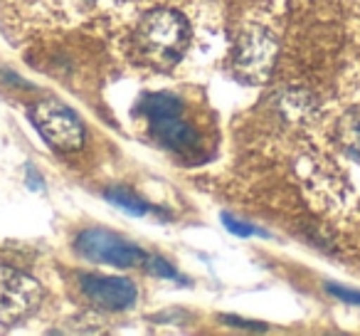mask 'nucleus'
I'll use <instances>...</instances> for the list:
<instances>
[{
    "instance_id": "6",
    "label": "nucleus",
    "mask_w": 360,
    "mask_h": 336,
    "mask_svg": "<svg viewBox=\"0 0 360 336\" xmlns=\"http://www.w3.org/2000/svg\"><path fill=\"white\" fill-rule=\"evenodd\" d=\"M150 131H153L155 141L160 146L170 151H178V154H186L198 146V134L191 124L186 121L183 114H170L160 116V119H150Z\"/></svg>"
},
{
    "instance_id": "7",
    "label": "nucleus",
    "mask_w": 360,
    "mask_h": 336,
    "mask_svg": "<svg viewBox=\"0 0 360 336\" xmlns=\"http://www.w3.org/2000/svg\"><path fill=\"white\" fill-rule=\"evenodd\" d=\"M271 55H274V45L264 32H250L242 37L240 47H237V67L252 77H262L269 70Z\"/></svg>"
},
{
    "instance_id": "1",
    "label": "nucleus",
    "mask_w": 360,
    "mask_h": 336,
    "mask_svg": "<svg viewBox=\"0 0 360 336\" xmlns=\"http://www.w3.org/2000/svg\"><path fill=\"white\" fill-rule=\"evenodd\" d=\"M191 42V25L186 15L173 8L146 13L134 32L136 55L150 70H170L186 55Z\"/></svg>"
},
{
    "instance_id": "3",
    "label": "nucleus",
    "mask_w": 360,
    "mask_h": 336,
    "mask_svg": "<svg viewBox=\"0 0 360 336\" xmlns=\"http://www.w3.org/2000/svg\"><path fill=\"white\" fill-rule=\"evenodd\" d=\"M42 285L13 267H0V324L15 326L35 314L42 304Z\"/></svg>"
},
{
    "instance_id": "2",
    "label": "nucleus",
    "mask_w": 360,
    "mask_h": 336,
    "mask_svg": "<svg viewBox=\"0 0 360 336\" xmlns=\"http://www.w3.org/2000/svg\"><path fill=\"white\" fill-rule=\"evenodd\" d=\"M30 119L42 139L55 151L70 154L84 144V124L65 101L52 99V97L35 101L30 106Z\"/></svg>"
},
{
    "instance_id": "9",
    "label": "nucleus",
    "mask_w": 360,
    "mask_h": 336,
    "mask_svg": "<svg viewBox=\"0 0 360 336\" xmlns=\"http://www.w3.org/2000/svg\"><path fill=\"white\" fill-rule=\"evenodd\" d=\"M143 270H148L150 275H155V277H163V280L186 282V277L180 275V272L175 270V267L170 265L168 260H163V257H160V255H150V252H148V257H146V265H143Z\"/></svg>"
},
{
    "instance_id": "5",
    "label": "nucleus",
    "mask_w": 360,
    "mask_h": 336,
    "mask_svg": "<svg viewBox=\"0 0 360 336\" xmlns=\"http://www.w3.org/2000/svg\"><path fill=\"white\" fill-rule=\"evenodd\" d=\"M79 290L91 304L106 311H126L139 301V290L126 277L84 272L79 275Z\"/></svg>"
},
{
    "instance_id": "10",
    "label": "nucleus",
    "mask_w": 360,
    "mask_h": 336,
    "mask_svg": "<svg viewBox=\"0 0 360 336\" xmlns=\"http://www.w3.org/2000/svg\"><path fill=\"white\" fill-rule=\"evenodd\" d=\"M222 223H225V228L232 232V235H240V237H252V235H262L259 230H257L255 225H247V223L237 220V218H232L230 213H222Z\"/></svg>"
},
{
    "instance_id": "11",
    "label": "nucleus",
    "mask_w": 360,
    "mask_h": 336,
    "mask_svg": "<svg viewBox=\"0 0 360 336\" xmlns=\"http://www.w3.org/2000/svg\"><path fill=\"white\" fill-rule=\"evenodd\" d=\"M328 292L333 297H338V299H343L345 304H355L360 306V292H353V290H340V287L335 285H328Z\"/></svg>"
},
{
    "instance_id": "8",
    "label": "nucleus",
    "mask_w": 360,
    "mask_h": 336,
    "mask_svg": "<svg viewBox=\"0 0 360 336\" xmlns=\"http://www.w3.org/2000/svg\"><path fill=\"white\" fill-rule=\"evenodd\" d=\"M104 198L111 203V206L121 208V211H126L129 216H146V213H150V206L143 201V198H139L134 191H129V188H109V191L104 193Z\"/></svg>"
},
{
    "instance_id": "4",
    "label": "nucleus",
    "mask_w": 360,
    "mask_h": 336,
    "mask_svg": "<svg viewBox=\"0 0 360 336\" xmlns=\"http://www.w3.org/2000/svg\"><path fill=\"white\" fill-rule=\"evenodd\" d=\"M75 247L79 255H84L89 262H99V265H114V267H143L148 252L141 250L139 245L124 240L121 235L104 228H89L82 230L75 240Z\"/></svg>"
},
{
    "instance_id": "12",
    "label": "nucleus",
    "mask_w": 360,
    "mask_h": 336,
    "mask_svg": "<svg viewBox=\"0 0 360 336\" xmlns=\"http://www.w3.org/2000/svg\"><path fill=\"white\" fill-rule=\"evenodd\" d=\"M222 321H227V326H240V329H250V331H264L266 326L259 321H245L240 316H222Z\"/></svg>"
}]
</instances>
